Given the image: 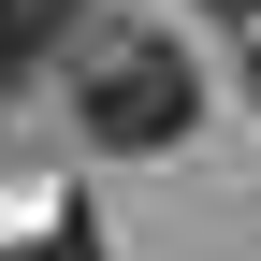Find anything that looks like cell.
Segmentation results:
<instances>
[{"mask_svg":"<svg viewBox=\"0 0 261 261\" xmlns=\"http://www.w3.org/2000/svg\"><path fill=\"white\" fill-rule=\"evenodd\" d=\"M73 116L102 160H160L189 145V116H203V73H189V44H160V29H102L73 73Z\"/></svg>","mask_w":261,"mask_h":261,"instance_id":"6da1fadb","label":"cell"},{"mask_svg":"<svg viewBox=\"0 0 261 261\" xmlns=\"http://www.w3.org/2000/svg\"><path fill=\"white\" fill-rule=\"evenodd\" d=\"M73 15H87V0H0V87H15V73H44V58L73 44Z\"/></svg>","mask_w":261,"mask_h":261,"instance_id":"7a4b0ae2","label":"cell"},{"mask_svg":"<svg viewBox=\"0 0 261 261\" xmlns=\"http://www.w3.org/2000/svg\"><path fill=\"white\" fill-rule=\"evenodd\" d=\"M0 261H102V232H87V218H44V232H29V247H0Z\"/></svg>","mask_w":261,"mask_h":261,"instance_id":"3957f363","label":"cell"},{"mask_svg":"<svg viewBox=\"0 0 261 261\" xmlns=\"http://www.w3.org/2000/svg\"><path fill=\"white\" fill-rule=\"evenodd\" d=\"M218 15H261V0H218Z\"/></svg>","mask_w":261,"mask_h":261,"instance_id":"277c9868","label":"cell"}]
</instances>
